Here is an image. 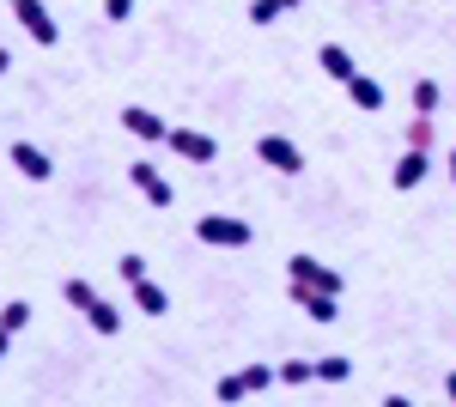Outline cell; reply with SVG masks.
Instances as JSON below:
<instances>
[{
	"instance_id": "6da1fadb",
	"label": "cell",
	"mask_w": 456,
	"mask_h": 407,
	"mask_svg": "<svg viewBox=\"0 0 456 407\" xmlns=\"http://www.w3.org/2000/svg\"><path fill=\"white\" fill-rule=\"evenodd\" d=\"M268 383H281V365H244V371H225L219 377V402H244V395H262Z\"/></svg>"
},
{
	"instance_id": "7a4b0ae2",
	"label": "cell",
	"mask_w": 456,
	"mask_h": 407,
	"mask_svg": "<svg viewBox=\"0 0 456 407\" xmlns=\"http://www.w3.org/2000/svg\"><path fill=\"white\" fill-rule=\"evenodd\" d=\"M195 238L213 243V249H244L249 225H244V219H232V213H201V219H195Z\"/></svg>"
},
{
	"instance_id": "3957f363",
	"label": "cell",
	"mask_w": 456,
	"mask_h": 407,
	"mask_svg": "<svg viewBox=\"0 0 456 407\" xmlns=\"http://www.w3.org/2000/svg\"><path fill=\"white\" fill-rule=\"evenodd\" d=\"M286 298L305 310L311 322H335L341 316V305H335V292H322V286H311V280H286Z\"/></svg>"
},
{
	"instance_id": "277c9868",
	"label": "cell",
	"mask_w": 456,
	"mask_h": 407,
	"mask_svg": "<svg viewBox=\"0 0 456 407\" xmlns=\"http://www.w3.org/2000/svg\"><path fill=\"white\" fill-rule=\"evenodd\" d=\"M256 159H262L268 170H281V176H298V170H305V152H298L292 140H281V134H262V140H256Z\"/></svg>"
},
{
	"instance_id": "5b68a950",
	"label": "cell",
	"mask_w": 456,
	"mask_h": 407,
	"mask_svg": "<svg viewBox=\"0 0 456 407\" xmlns=\"http://www.w3.org/2000/svg\"><path fill=\"white\" fill-rule=\"evenodd\" d=\"M165 146H171L176 159H189V165H213V159H219L213 134H201V128H171V134H165Z\"/></svg>"
},
{
	"instance_id": "8992f818",
	"label": "cell",
	"mask_w": 456,
	"mask_h": 407,
	"mask_svg": "<svg viewBox=\"0 0 456 407\" xmlns=\"http://www.w3.org/2000/svg\"><path fill=\"white\" fill-rule=\"evenodd\" d=\"M128 183H134V189L146 195V207H159V213H165V207L176 201V195H171V183L159 176V165H146V159H134V165H128Z\"/></svg>"
},
{
	"instance_id": "52a82bcc",
	"label": "cell",
	"mask_w": 456,
	"mask_h": 407,
	"mask_svg": "<svg viewBox=\"0 0 456 407\" xmlns=\"http://www.w3.org/2000/svg\"><path fill=\"white\" fill-rule=\"evenodd\" d=\"M286 280H311V286L341 298V273L329 268V262H316V256H286Z\"/></svg>"
},
{
	"instance_id": "ba28073f",
	"label": "cell",
	"mask_w": 456,
	"mask_h": 407,
	"mask_svg": "<svg viewBox=\"0 0 456 407\" xmlns=\"http://www.w3.org/2000/svg\"><path fill=\"white\" fill-rule=\"evenodd\" d=\"M12 19H19V25H25V31L37 37V43H43V49H49V43H55V19H49V6H43V0H12Z\"/></svg>"
},
{
	"instance_id": "9c48e42d",
	"label": "cell",
	"mask_w": 456,
	"mask_h": 407,
	"mask_svg": "<svg viewBox=\"0 0 456 407\" xmlns=\"http://www.w3.org/2000/svg\"><path fill=\"white\" fill-rule=\"evenodd\" d=\"M12 170H19V176H31V183H49V176H55L49 152L31 146V140H12Z\"/></svg>"
},
{
	"instance_id": "30bf717a",
	"label": "cell",
	"mask_w": 456,
	"mask_h": 407,
	"mask_svg": "<svg viewBox=\"0 0 456 407\" xmlns=\"http://www.w3.org/2000/svg\"><path fill=\"white\" fill-rule=\"evenodd\" d=\"M426 170H432V152H426V146H402V159H395V189H420Z\"/></svg>"
},
{
	"instance_id": "8fae6325",
	"label": "cell",
	"mask_w": 456,
	"mask_h": 407,
	"mask_svg": "<svg viewBox=\"0 0 456 407\" xmlns=\"http://www.w3.org/2000/svg\"><path fill=\"white\" fill-rule=\"evenodd\" d=\"M122 128H128L134 140H165V134H171V122H165V116H152V110H141V103H128V110H122Z\"/></svg>"
},
{
	"instance_id": "7c38bea8",
	"label": "cell",
	"mask_w": 456,
	"mask_h": 407,
	"mask_svg": "<svg viewBox=\"0 0 456 407\" xmlns=\"http://www.w3.org/2000/svg\"><path fill=\"white\" fill-rule=\"evenodd\" d=\"M347 98H353V110H384V85H378L371 73H353V79H347Z\"/></svg>"
},
{
	"instance_id": "4fadbf2b",
	"label": "cell",
	"mask_w": 456,
	"mask_h": 407,
	"mask_svg": "<svg viewBox=\"0 0 456 407\" xmlns=\"http://www.w3.org/2000/svg\"><path fill=\"white\" fill-rule=\"evenodd\" d=\"M316 68L329 73V79H341V85H347L353 73H359V68H353V55L341 49V43H322V55H316Z\"/></svg>"
},
{
	"instance_id": "5bb4252c",
	"label": "cell",
	"mask_w": 456,
	"mask_h": 407,
	"mask_svg": "<svg viewBox=\"0 0 456 407\" xmlns=\"http://www.w3.org/2000/svg\"><path fill=\"white\" fill-rule=\"evenodd\" d=\"M128 292H134V310H141V316H165V310H171L165 286H152V280H134Z\"/></svg>"
},
{
	"instance_id": "9a60e30c",
	"label": "cell",
	"mask_w": 456,
	"mask_h": 407,
	"mask_svg": "<svg viewBox=\"0 0 456 407\" xmlns=\"http://www.w3.org/2000/svg\"><path fill=\"white\" fill-rule=\"evenodd\" d=\"M86 322H92L98 335H116V329H122V310H116V305H104V298H98V305L86 310Z\"/></svg>"
},
{
	"instance_id": "2e32d148",
	"label": "cell",
	"mask_w": 456,
	"mask_h": 407,
	"mask_svg": "<svg viewBox=\"0 0 456 407\" xmlns=\"http://www.w3.org/2000/svg\"><path fill=\"white\" fill-rule=\"evenodd\" d=\"M347 377H353V359H341V353L316 359V383H347Z\"/></svg>"
},
{
	"instance_id": "e0dca14e",
	"label": "cell",
	"mask_w": 456,
	"mask_h": 407,
	"mask_svg": "<svg viewBox=\"0 0 456 407\" xmlns=\"http://www.w3.org/2000/svg\"><path fill=\"white\" fill-rule=\"evenodd\" d=\"M298 0H249V25H274L281 12H292Z\"/></svg>"
},
{
	"instance_id": "ac0fdd59",
	"label": "cell",
	"mask_w": 456,
	"mask_h": 407,
	"mask_svg": "<svg viewBox=\"0 0 456 407\" xmlns=\"http://www.w3.org/2000/svg\"><path fill=\"white\" fill-rule=\"evenodd\" d=\"M281 383H286V389H298V383H316V359H286V365H281Z\"/></svg>"
},
{
	"instance_id": "d6986e66",
	"label": "cell",
	"mask_w": 456,
	"mask_h": 407,
	"mask_svg": "<svg viewBox=\"0 0 456 407\" xmlns=\"http://www.w3.org/2000/svg\"><path fill=\"white\" fill-rule=\"evenodd\" d=\"M61 298H68L73 310H92V305H98V292H92L86 280H61Z\"/></svg>"
},
{
	"instance_id": "ffe728a7",
	"label": "cell",
	"mask_w": 456,
	"mask_h": 407,
	"mask_svg": "<svg viewBox=\"0 0 456 407\" xmlns=\"http://www.w3.org/2000/svg\"><path fill=\"white\" fill-rule=\"evenodd\" d=\"M25 322H31V305H25V298H12V305L0 310V329H6V335H19Z\"/></svg>"
},
{
	"instance_id": "44dd1931",
	"label": "cell",
	"mask_w": 456,
	"mask_h": 407,
	"mask_svg": "<svg viewBox=\"0 0 456 407\" xmlns=\"http://www.w3.org/2000/svg\"><path fill=\"white\" fill-rule=\"evenodd\" d=\"M408 146H426L432 152V116L426 110H414V122H408Z\"/></svg>"
},
{
	"instance_id": "7402d4cb",
	"label": "cell",
	"mask_w": 456,
	"mask_h": 407,
	"mask_svg": "<svg viewBox=\"0 0 456 407\" xmlns=\"http://www.w3.org/2000/svg\"><path fill=\"white\" fill-rule=\"evenodd\" d=\"M414 110H426V116L438 110V79H414Z\"/></svg>"
},
{
	"instance_id": "603a6c76",
	"label": "cell",
	"mask_w": 456,
	"mask_h": 407,
	"mask_svg": "<svg viewBox=\"0 0 456 407\" xmlns=\"http://www.w3.org/2000/svg\"><path fill=\"white\" fill-rule=\"evenodd\" d=\"M116 273H122L128 286H134V280H146V256H122V262H116Z\"/></svg>"
},
{
	"instance_id": "cb8c5ba5",
	"label": "cell",
	"mask_w": 456,
	"mask_h": 407,
	"mask_svg": "<svg viewBox=\"0 0 456 407\" xmlns=\"http://www.w3.org/2000/svg\"><path fill=\"white\" fill-rule=\"evenodd\" d=\"M104 19H116V25L134 19V0H104Z\"/></svg>"
},
{
	"instance_id": "d4e9b609",
	"label": "cell",
	"mask_w": 456,
	"mask_h": 407,
	"mask_svg": "<svg viewBox=\"0 0 456 407\" xmlns=\"http://www.w3.org/2000/svg\"><path fill=\"white\" fill-rule=\"evenodd\" d=\"M444 395H451V402H456V371H451V377H444Z\"/></svg>"
},
{
	"instance_id": "484cf974",
	"label": "cell",
	"mask_w": 456,
	"mask_h": 407,
	"mask_svg": "<svg viewBox=\"0 0 456 407\" xmlns=\"http://www.w3.org/2000/svg\"><path fill=\"white\" fill-rule=\"evenodd\" d=\"M6 68H12V55H6V49H0V73H6Z\"/></svg>"
},
{
	"instance_id": "4316f807",
	"label": "cell",
	"mask_w": 456,
	"mask_h": 407,
	"mask_svg": "<svg viewBox=\"0 0 456 407\" xmlns=\"http://www.w3.org/2000/svg\"><path fill=\"white\" fill-rule=\"evenodd\" d=\"M6 340H12V335H6V329H0V359H6Z\"/></svg>"
},
{
	"instance_id": "83f0119b",
	"label": "cell",
	"mask_w": 456,
	"mask_h": 407,
	"mask_svg": "<svg viewBox=\"0 0 456 407\" xmlns=\"http://www.w3.org/2000/svg\"><path fill=\"white\" fill-rule=\"evenodd\" d=\"M451 183H456V152H451Z\"/></svg>"
}]
</instances>
